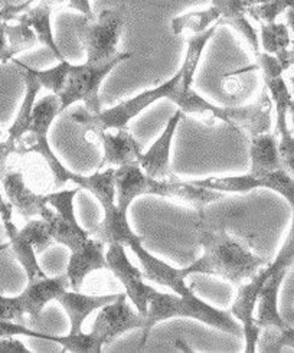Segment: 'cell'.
Masks as SVG:
<instances>
[{
	"mask_svg": "<svg viewBox=\"0 0 294 353\" xmlns=\"http://www.w3.org/2000/svg\"><path fill=\"white\" fill-rule=\"evenodd\" d=\"M5 32H6L8 42H9L14 55L22 52V51H26V50H29V48L35 46L38 43V38L35 35V32L32 30L29 26H26L25 23H19L14 26H10L6 23Z\"/></svg>",
	"mask_w": 294,
	"mask_h": 353,
	"instance_id": "1f68e13d",
	"label": "cell"
},
{
	"mask_svg": "<svg viewBox=\"0 0 294 353\" xmlns=\"http://www.w3.org/2000/svg\"><path fill=\"white\" fill-rule=\"evenodd\" d=\"M5 235L9 238L13 254L28 274L29 281L45 279V272L38 265L35 251H45L52 244L48 221H29L22 230L16 228L13 221L3 222Z\"/></svg>",
	"mask_w": 294,
	"mask_h": 353,
	"instance_id": "30bf717a",
	"label": "cell"
},
{
	"mask_svg": "<svg viewBox=\"0 0 294 353\" xmlns=\"http://www.w3.org/2000/svg\"><path fill=\"white\" fill-rule=\"evenodd\" d=\"M293 230L286 239V244L277 256V267L261 285L258 297V317L254 319L259 329L258 350L259 352H280L283 346H294V330L286 323L277 310V294H279L280 284L286 276L287 270L293 264Z\"/></svg>",
	"mask_w": 294,
	"mask_h": 353,
	"instance_id": "277c9868",
	"label": "cell"
},
{
	"mask_svg": "<svg viewBox=\"0 0 294 353\" xmlns=\"http://www.w3.org/2000/svg\"><path fill=\"white\" fill-rule=\"evenodd\" d=\"M261 46L266 54L275 55L293 65L294 54L288 46L291 43L288 29L284 23H259Z\"/></svg>",
	"mask_w": 294,
	"mask_h": 353,
	"instance_id": "4316f807",
	"label": "cell"
},
{
	"mask_svg": "<svg viewBox=\"0 0 294 353\" xmlns=\"http://www.w3.org/2000/svg\"><path fill=\"white\" fill-rule=\"evenodd\" d=\"M184 117V111H176L173 117L169 120L165 132L157 139V141L150 148L147 153H140L137 156V163L146 174L152 176L153 179L159 181H173L176 176L173 174L169 163V152H170V144L175 134L176 127L179 121Z\"/></svg>",
	"mask_w": 294,
	"mask_h": 353,
	"instance_id": "d6986e66",
	"label": "cell"
},
{
	"mask_svg": "<svg viewBox=\"0 0 294 353\" xmlns=\"http://www.w3.org/2000/svg\"><path fill=\"white\" fill-rule=\"evenodd\" d=\"M0 234L5 235V228H3V225H0Z\"/></svg>",
	"mask_w": 294,
	"mask_h": 353,
	"instance_id": "ab89813d",
	"label": "cell"
},
{
	"mask_svg": "<svg viewBox=\"0 0 294 353\" xmlns=\"http://www.w3.org/2000/svg\"><path fill=\"white\" fill-rule=\"evenodd\" d=\"M294 0H264L263 3L251 6L248 14L259 23H274L282 13L293 8Z\"/></svg>",
	"mask_w": 294,
	"mask_h": 353,
	"instance_id": "f546056e",
	"label": "cell"
},
{
	"mask_svg": "<svg viewBox=\"0 0 294 353\" xmlns=\"http://www.w3.org/2000/svg\"><path fill=\"white\" fill-rule=\"evenodd\" d=\"M59 108V99L57 94H49L42 100H39L32 110V117L29 130L23 137L19 140L18 146H16V153L26 154L30 152H35L43 156L48 166L51 168L54 173V186H61L71 181L72 173L65 169L58 157L51 150V146L48 143V130L49 125L54 121L55 116L58 114Z\"/></svg>",
	"mask_w": 294,
	"mask_h": 353,
	"instance_id": "9c48e42d",
	"label": "cell"
},
{
	"mask_svg": "<svg viewBox=\"0 0 294 353\" xmlns=\"http://www.w3.org/2000/svg\"><path fill=\"white\" fill-rule=\"evenodd\" d=\"M126 294H119L112 303L103 306V310L97 316L91 334L101 342V345L110 343L119 334L143 327V316L135 313L126 303Z\"/></svg>",
	"mask_w": 294,
	"mask_h": 353,
	"instance_id": "9a60e30c",
	"label": "cell"
},
{
	"mask_svg": "<svg viewBox=\"0 0 294 353\" xmlns=\"http://www.w3.org/2000/svg\"><path fill=\"white\" fill-rule=\"evenodd\" d=\"M132 250L139 256V260L144 268L143 279L155 281L161 285H168L179 296H189L193 293L192 288L185 284V279L189 276L188 268L177 270L168 265L166 263H163L161 260L147 252L141 244L133 247Z\"/></svg>",
	"mask_w": 294,
	"mask_h": 353,
	"instance_id": "ffe728a7",
	"label": "cell"
},
{
	"mask_svg": "<svg viewBox=\"0 0 294 353\" xmlns=\"http://www.w3.org/2000/svg\"><path fill=\"white\" fill-rule=\"evenodd\" d=\"M196 232L199 244L204 247V255L188 267L189 274L202 272L219 276L239 287L258 270L270 264L268 260L254 254L245 241L228 234L224 227L201 223Z\"/></svg>",
	"mask_w": 294,
	"mask_h": 353,
	"instance_id": "6da1fadb",
	"label": "cell"
},
{
	"mask_svg": "<svg viewBox=\"0 0 294 353\" xmlns=\"http://www.w3.org/2000/svg\"><path fill=\"white\" fill-rule=\"evenodd\" d=\"M114 186H116L120 211L127 214V208L136 196L152 194L165 198L179 199L190 203L196 211L204 212L205 206L224 198V192L195 186L189 182L159 181L141 172L137 162L114 169Z\"/></svg>",
	"mask_w": 294,
	"mask_h": 353,
	"instance_id": "3957f363",
	"label": "cell"
},
{
	"mask_svg": "<svg viewBox=\"0 0 294 353\" xmlns=\"http://www.w3.org/2000/svg\"><path fill=\"white\" fill-rule=\"evenodd\" d=\"M68 8L71 9H77L81 13H83L87 19H94L95 14L91 10V5L90 0H70L68 2Z\"/></svg>",
	"mask_w": 294,
	"mask_h": 353,
	"instance_id": "d590c367",
	"label": "cell"
},
{
	"mask_svg": "<svg viewBox=\"0 0 294 353\" xmlns=\"http://www.w3.org/2000/svg\"><path fill=\"white\" fill-rule=\"evenodd\" d=\"M21 13V8L16 6H5L3 9H0V22H8V21H13L16 16Z\"/></svg>",
	"mask_w": 294,
	"mask_h": 353,
	"instance_id": "74e56055",
	"label": "cell"
},
{
	"mask_svg": "<svg viewBox=\"0 0 294 353\" xmlns=\"http://www.w3.org/2000/svg\"><path fill=\"white\" fill-rule=\"evenodd\" d=\"M71 181L90 190L91 194L100 201L104 208V221L94 232L98 239L106 244H120L123 247L133 248L143 243V236L136 235L130 228L126 212L114 203L116 186H114V169L108 168L103 173H95L92 176H71Z\"/></svg>",
	"mask_w": 294,
	"mask_h": 353,
	"instance_id": "8992f818",
	"label": "cell"
},
{
	"mask_svg": "<svg viewBox=\"0 0 294 353\" xmlns=\"http://www.w3.org/2000/svg\"><path fill=\"white\" fill-rule=\"evenodd\" d=\"M133 55L130 52H119L116 57L103 63H84V65H71L68 68L67 81H65L63 90L58 94L59 108L58 113H62L71 104L77 101H83L87 105L90 113L95 114L101 111L100 97L98 91L103 79L110 74V71L119 65L120 62L130 59Z\"/></svg>",
	"mask_w": 294,
	"mask_h": 353,
	"instance_id": "52a82bcc",
	"label": "cell"
},
{
	"mask_svg": "<svg viewBox=\"0 0 294 353\" xmlns=\"http://www.w3.org/2000/svg\"><path fill=\"white\" fill-rule=\"evenodd\" d=\"M181 79L182 72L179 71L172 79L155 90L144 91L139 94L137 97L123 101L106 111H100V113L72 114L71 120L86 128H98V130H111V128H114V130H121V128H127L128 121L133 120L140 111L160 99H169L181 107L185 113L196 114L201 119H205L212 110V104L199 97L190 88L188 91H182Z\"/></svg>",
	"mask_w": 294,
	"mask_h": 353,
	"instance_id": "7a4b0ae2",
	"label": "cell"
},
{
	"mask_svg": "<svg viewBox=\"0 0 294 353\" xmlns=\"http://www.w3.org/2000/svg\"><path fill=\"white\" fill-rule=\"evenodd\" d=\"M23 306L21 297H3L0 296V320H16L21 325H25Z\"/></svg>",
	"mask_w": 294,
	"mask_h": 353,
	"instance_id": "d6a6232c",
	"label": "cell"
},
{
	"mask_svg": "<svg viewBox=\"0 0 294 353\" xmlns=\"http://www.w3.org/2000/svg\"><path fill=\"white\" fill-rule=\"evenodd\" d=\"M101 268H107V260L104 256V243L101 239L90 238L84 250L71 255L67 277L74 290L78 292L90 272Z\"/></svg>",
	"mask_w": 294,
	"mask_h": 353,
	"instance_id": "603a6c76",
	"label": "cell"
},
{
	"mask_svg": "<svg viewBox=\"0 0 294 353\" xmlns=\"http://www.w3.org/2000/svg\"><path fill=\"white\" fill-rule=\"evenodd\" d=\"M280 169L284 168L274 133L267 132L251 137V172L270 173Z\"/></svg>",
	"mask_w": 294,
	"mask_h": 353,
	"instance_id": "484cf974",
	"label": "cell"
},
{
	"mask_svg": "<svg viewBox=\"0 0 294 353\" xmlns=\"http://www.w3.org/2000/svg\"><path fill=\"white\" fill-rule=\"evenodd\" d=\"M68 68H70V62L62 61V62H59V65L54 67L52 70H48V71H38L35 68H29V70L38 78L41 87H45L46 90L52 91L54 94L58 95L65 87V81H67V75H68Z\"/></svg>",
	"mask_w": 294,
	"mask_h": 353,
	"instance_id": "4dcf8cb0",
	"label": "cell"
},
{
	"mask_svg": "<svg viewBox=\"0 0 294 353\" xmlns=\"http://www.w3.org/2000/svg\"><path fill=\"white\" fill-rule=\"evenodd\" d=\"M0 137H2V132H0Z\"/></svg>",
	"mask_w": 294,
	"mask_h": 353,
	"instance_id": "b9f144b4",
	"label": "cell"
},
{
	"mask_svg": "<svg viewBox=\"0 0 294 353\" xmlns=\"http://www.w3.org/2000/svg\"><path fill=\"white\" fill-rule=\"evenodd\" d=\"M219 25L215 23L212 28L201 32V34H196L193 37H190L188 39V51H186V58H185V62L184 65L181 68V72H182V79H181V88L182 91H188L192 85V81H193V75H195V71H196V67H198L199 63V58H201V54L204 51L205 45L208 43V41L214 37L215 30Z\"/></svg>",
	"mask_w": 294,
	"mask_h": 353,
	"instance_id": "83f0119b",
	"label": "cell"
},
{
	"mask_svg": "<svg viewBox=\"0 0 294 353\" xmlns=\"http://www.w3.org/2000/svg\"><path fill=\"white\" fill-rule=\"evenodd\" d=\"M8 248V245H0V251H3V250H6Z\"/></svg>",
	"mask_w": 294,
	"mask_h": 353,
	"instance_id": "60d3db41",
	"label": "cell"
},
{
	"mask_svg": "<svg viewBox=\"0 0 294 353\" xmlns=\"http://www.w3.org/2000/svg\"><path fill=\"white\" fill-rule=\"evenodd\" d=\"M42 2H45L46 5H49V6L54 9V8H58L59 5H62L65 0H42Z\"/></svg>",
	"mask_w": 294,
	"mask_h": 353,
	"instance_id": "f35d334b",
	"label": "cell"
},
{
	"mask_svg": "<svg viewBox=\"0 0 294 353\" xmlns=\"http://www.w3.org/2000/svg\"><path fill=\"white\" fill-rule=\"evenodd\" d=\"M0 183H2L8 201L13 210L21 216L29 219L32 216H41L45 221L52 218L54 212L46 208L48 199L43 195H37L32 192L19 170H3L0 172Z\"/></svg>",
	"mask_w": 294,
	"mask_h": 353,
	"instance_id": "2e32d148",
	"label": "cell"
},
{
	"mask_svg": "<svg viewBox=\"0 0 294 353\" xmlns=\"http://www.w3.org/2000/svg\"><path fill=\"white\" fill-rule=\"evenodd\" d=\"M189 183L218 192H248L255 188H268L279 192L290 205H294V182L291 174L284 169L270 173L250 172L245 176H231V178H208Z\"/></svg>",
	"mask_w": 294,
	"mask_h": 353,
	"instance_id": "8fae6325",
	"label": "cell"
},
{
	"mask_svg": "<svg viewBox=\"0 0 294 353\" xmlns=\"http://www.w3.org/2000/svg\"><path fill=\"white\" fill-rule=\"evenodd\" d=\"M6 23L8 22H0V62H5V63L8 61L13 59V57H14L12 48L8 42V38H6V32H5Z\"/></svg>",
	"mask_w": 294,
	"mask_h": 353,
	"instance_id": "836d02e7",
	"label": "cell"
},
{
	"mask_svg": "<svg viewBox=\"0 0 294 353\" xmlns=\"http://www.w3.org/2000/svg\"><path fill=\"white\" fill-rule=\"evenodd\" d=\"M106 260L107 268L111 270L112 274L126 287L127 296L137 307L139 314L144 316L147 312V301H149L150 296L155 293V288L143 283V272L128 261L123 245L111 244Z\"/></svg>",
	"mask_w": 294,
	"mask_h": 353,
	"instance_id": "4fadbf2b",
	"label": "cell"
},
{
	"mask_svg": "<svg viewBox=\"0 0 294 353\" xmlns=\"http://www.w3.org/2000/svg\"><path fill=\"white\" fill-rule=\"evenodd\" d=\"M77 192L78 189L46 195L48 203H51L57 210V214L48 221L49 232H51L52 239L68 247L72 254L84 250L90 241V234L81 228L75 221L72 201Z\"/></svg>",
	"mask_w": 294,
	"mask_h": 353,
	"instance_id": "7c38bea8",
	"label": "cell"
},
{
	"mask_svg": "<svg viewBox=\"0 0 294 353\" xmlns=\"http://www.w3.org/2000/svg\"><path fill=\"white\" fill-rule=\"evenodd\" d=\"M124 26L123 9H106L94 19L78 18L72 30L83 42L88 63H103L116 57L117 45Z\"/></svg>",
	"mask_w": 294,
	"mask_h": 353,
	"instance_id": "ba28073f",
	"label": "cell"
},
{
	"mask_svg": "<svg viewBox=\"0 0 294 353\" xmlns=\"http://www.w3.org/2000/svg\"><path fill=\"white\" fill-rule=\"evenodd\" d=\"M117 297H119V294L84 296V294H79L77 292L70 293L65 290V292L59 293L55 300H58L59 304H62V307L70 316V320H71V333L70 334H78V333H81V326H83V322L86 320V317L90 316L91 312L106 306V304H108V303H112Z\"/></svg>",
	"mask_w": 294,
	"mask_h": 353,
	"instance_id": "cb8c5ba5",
	"label": "cell"
},
{
	"mask_svg": "<svg viewBox=\"0 0 294 353\" xmlns=\"http://www.w3.org/2000/svg\"><path fill=\"white\" fill-rule=\"evenodd\" d=\"M266 88L271 94V100L277 105V125L274 136L279 141V153L283 168L291 174L294 165V141L291 130L287 125V116L293 113V97L287 90L283 77L264 78Z\"/></svg>",
	"mask_w": 294,
	"mask_h": 353,
	"instance_id": "5bb4252c",
	"label": "cell"
},
{
	"mask_svg": "<svg viewBox=\"0 0 294 353\" xmlns=\"http://www.w3.org/2000/svg\"><path fill=\"white\" fill-rule=\"evenodd\" d=\"M12 215H13V208L9 201H5L2 192H0V218H2L3 222H9L12 221Z\"/></svg>",
	"mask_w": 294,
	"mask_h": 353,
	"instance_id": "8d00e7d4",
	"label": "cell"
},
{
	"mask_svg": "<svg viewBox=\"0 0 294 353\" xmlns=\"http://www.w3.org/2000/svg\"><path fill=\"white\" fill-rule=\"evenodd\" d=\"M86 137L88 141H92L97 146H103L104 149L100 168L106 165L123 166L137 162V156L141 153L140 144L133 134L127 132V128L116 130V133H107V130H98V128H87Z\"/></svg>",
	"mask_w": 294,
	"mask_h": 353,
	"instance_id": "ac0fdd59",
	"label": "cell"
},
{
	"mask_svg": "<svg viewBox=\"0 0 294 353\" xmlns=\"http://www.w3.org/2000/svg\"><path fill=\"white\" fill-rule=\"evenodd\" d=\"M13 62H14V65H18L21 68V75H22L25 85H26V95H25V100H23L22 107L18 113V117H16L14 123L9 128L8 140L5 143H0V172L5 170V163H6L8 157L10 154L16 153V146H18L19 140L29 130L32 110H34V105H35L37 94L41 90V84L38 81V78L30 72L29 67H26L25 63L16 61V59H13Z\"/></svg>",
	"mask_w": 294,
	"mask_h": 353,
	"instance_id": "e0dca14e",
	"label": "cell"
},
{
	"mask_svg": "<svg viewBox=\"0 0 294 353\" xmlns=\"http://www.w3.org/2000/svg\"><path fill=\"white\" fill-rule=\"evenodd\" d=\"M170 317H193L231 334L242 333L241 326L235 323V320L230 314L209 306L193 293L189 296H173L155 290L147 301V312L143 316V336L140 346L146 345L149 333L156 323Z\"/></svg>",
	"mask_w": 294,
	"mask_h": 353,
	"instance_id": "5b68a950",
	"label": "cell"
},
{
	"mask_svg": "<svg viewBox=\"0 0 294 353\" xmlns=\"http://www.w3.org/2000/svg\"><path fill=\"white\" fill-rule=\"evenodd\" d=\"M221 13L215 6H210L202 12H189L177 16L172 21V30L175 35H181L184 30H192L193 34H201L212 22H218Z\"/></svg>",
	"mask_w": 294,
	"mask_h": 353,
	"instance_id": "f1b7e54d",
	"label": "cell"
},
{
	"mask_svg": "<svg viewBox=\"0 0 294 353\" xmlns=\"http://www.w3.org/2000/svg\"><path fill=\"white\" fill-rule=\"evenodd\" d=\"M30 350L25 347L21 341H16L13 338H3L0 339V353H29Z\"/></svg>",
	"mask_w": 294,
	"mask_h": 353,
	"instance_id": "e575fe53",
	"label": "cell"
},
{
	"mask_svg": "<svg viewBox=\"0 0 294 353\" xmlns=\"http://www.w3.org/2000/svg\"><path fill=\"white\" fill-rule=\"evenodd\" d=\"M70 285L67 276H61L57 279H41L35 281H29L26 290L19 296L25 314H29L32 320L39 322L42 309L45 304L51 300H55L57 296L65 292Z\"/></svg>",
	"mask_w": 294,
	"mask_h": 353,
	"instance_id": "7402d4cb",
	"label": "cell"
},
{
	"mask_svg": "<svg viewBox=\"0 0 294 353\" xmlns=\"http://www.w3.org/2000/svg\"><path fill=\"white\" fill-rule=\"evenodd\" d=\"M210 2L212 6H215L221 13V18L217 23L233 26L247 39L255 55L261 52L257 32L247 21V12L251 6L263 3L264 0H210Z\"/></svg>",
	"mask_w": 294,
	"mask_h": 353,
	"instance_id": "44dd1931",
	"label": "cell"
},
{
	"mask_svg": "<svg viewBox=\"0 0 294 353\" xmlns=\"http://www.w3.org/2000/svg\"><path fill=\"white\" fill-rule=\"evenodd\" d=\"M51 13H52V8L41 0V3L38 6L26 9L23 14L16 16L14 21H18L19 23H25L26 26H29L32 30H34L38 38V42L49 48L51 52L55 55V58L59 59V62H62L67 59H65L63 55L59 52L58 46L54 41L52 28H51Z\"/></svg>",
	"mask_w": 294,
	"mask_h": 353,
	"instance_id": "d4e9b609",
	"label": "cell"
}]
</instances>
